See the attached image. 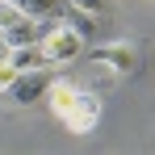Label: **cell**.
I'll use <instances>...</instances> for the list:
<instances>
[{"mask_svg": "<svg viewBox=\"0 0 155 155\" xmlns=\"http://www.w3.org/2000/svg\"><path fill=\"white\" fill-rule=\"evenodd\" d=\"M46 101H51V113L71 130V134H88V130L101 122V97H97L92 88L76 84V80H51Z\"/></svg>", "mask_w": 155, "mask_h": 155, "instance_id": "1", "label": "cell"}, {"mask_svg": "<svg viewBox=\"0 0 155 155\" xmlns=\"http://www.w3.org/2000/svg\"><path fill=\"white\" fill-rule=\"evenodd\" d=\"M38 51H42V63H76L80 54L88 51V42H84V29L76 21H51V25L42 29V38H38Z\"/></svg>", "mask_w": 155, "mask_h": 155, "instance_id": "2", "label": "cell"}, {"mask_svg": "<svg viewBox=\"0 0 155 155\" xmlns=\"http://www.w3.org/2000/svg\"><path fill=\"white\" fill-rule=\"evenodd\" d=\"M38 29H42L38 17H29L25 8L13 4V0H0V38H4V46L8 42H34Z\"/></svg>", "mask_w": 155, "mask_h": 155, "instance_id": "3", "label": "cell"}, {"mask_svg": "<svg viewBox=\"0 0 155 155\" xmlns=\"http://www.w3.org/2000/svg\"><path fill=\"white\" fill-rule=\"evenodd\" d=\"M51 80H54V76L46 71V63H42V67H25V71H17V76H13V84H8L4 92H8L17 105H34L38 97H46Z\"/></svg>", "mask_w": 155, "mask_h": 155, "instance_id": "4", "label": "cell"}, {"mask_svg": "<svg viewBox=\"0 0 155 155\" xmlns=\"http://www.w3.org/2000/svg\"><path fill=\"white\" fill-rule=\"evenodd\" d=\"M97 63H105L113 76H130L134 67H138V51L130 46V42H101L97 51H92Z\"/></svg>", "mask_w": 155, "mask_h": 155, "instance_id": "5", "label": "cell"}, {"mask_svg": "<svg viewBox=\"0 0 155 155\" xmlns=\"http://www.w3.org/2000/svg\"><path fill=\"white\" fill-rule=\"evenodd\" d=\"M0 54L17 67V71H25V67H42V51H38V38L34 42H8V46H0Z\"/></svg>", "mask_w": 155, "mask_h": 155, "instance_id": "6", "label": "cell"}, {"mask_svg": "<svg viewBox=\"0 0 155 155\" xmlns=\"http://www.w3.org/2000/svg\"><path fill=\"white\" fill-rule=\"evenodd\" d=\"M76 13H84V17H92V21H105L109 17V0H67Z\"/></svg>", "mask_w": 155, "mask_h": 155, "instance_id": "7", "label": "cell"}, {"mask_svg": "<svg viewBox=\"0 0 155 155\" xmlns=\"http://www.w3.org/2000/svg\"><path fill=\"white\" fill-rule=\"evenodd\" d=\"M13 76H17V67H13V63H8V59L0 54V92H4V88L13 84Z\"/></svg>", "mask_w": 155, "mask_h": 155, "instance_id": "8", "label": "cell"}, {"mask_svg": "<svg viewBox=\"0 0 155 155\" xmlns=\"http://www.w3.org/2000/svg\"><path fill=\"white\" fill-rule=\"evenodd\" d=\"M0 46H4V38H0Z\"/></svg>", "mask_w": 155, "mask_h": 155, "instance_id": "9", "label": "cell"}]
</instances>
